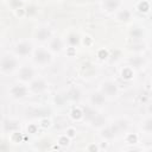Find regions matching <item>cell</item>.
<instances>
[{"label":"cell","mask_w":152,"mask_h":152,"mask_svg":"<svg viewBox=\"0 0 152 152\" xmlns=\"http://www.w3.org/2000/svg\"><path fill=\"white\" fill-rule=\"evenodd\" d=\"M83 113H84V115H86V118H87L88 120H93V119H95V118H96V114H95V112H94L93 109L88 108V107L83 109Z\"/></svg>","instance_id":"7c38bea8"},{"label":"cell","mask_w":152,"mask_h":152,"mask_svg":"<svg viewBox=\"0 0 152 152\" xmlns=\"http://www.w3.org/2000/svg\"><path fill=\"white\" fill-rule=\"evenodd\" d=\"M131 34H132L134 38H140V37L142 36V31H141V28L134 27V28L131 31Z\"/></svg>","instance_id":"e0dca14e"},{"label":"cell","mask_w":152,"mask_h":152,"mask_svg":"<svg viewBox=\"0 0 152 152\" xmlns=\"http://www.w3.org/2000/svg\"><path fill=\"white\" fill-rule=\"evenodd\" d=\"M48 113H49L48 110H36V115H39V116L40 115H46Z\"/></svg>","instance_id":"83f0119b"},{"label":"cell","mask_w":152,"mask_h":152,"mask_svg":"<svg viewBox=\"0 0 152 152\" xmlns=\"http://www.w3.org/2000/svg\"><path fill=\"white\" fill-rule=\"evenodd\" d=\"M30 131H31V132H34V131H36V128H34L33 126H31V127H30Z\"/></svg>","instance_id":"1f68e13d"},{"label":"cell","mask_w":152,"mask_h":152,"mask_svg":"<svg viewBox=\"0 0 152 152\" xmlns=\"http://www.w3.org/2000/svg\"><path fill=\"white\" fill-rule=\"evenodd\" d=\"M119 0H104V7L106 10L108 11H113V10H116L118 6H119Z\"/></svg>","instance_id":"ba28073f"},{"label":"cell","mask_w":152,"mask_h":152,"mask_svg":"<svg viewBox=\"0 0 152 152\" xmlns=\"http://www.w3.org/2000/svg\"><path fill=\"white\" fill-rule=\"evenodd\" d=\"M31 87H32V89H33L34 91H42V90L45 89L46 86H45V82H44V81L39 80V81H34Z\"/></svg>","instance_id":"9c48e42d"},{"label":"cell","mask_w":152,"mask_h":152,"mask_svg":"<svg viewBox=\"0 0 152 152\" xmlns=\"http://www.w3.org/2000/svg\"><path fill=\"white\" fill-rule=\"evenodd\" d=\"M1 69L5 70V71H11L13 70L15 66H17V61L12 57V56H5L2 59H1Z\"/></svg>","instance_id":"6da1fadb"},{"label":"cell","mask_w":152,"mask_h":152,"mask_svg":"<svg viewBox=\"0 0 152 152\" xmlns=\"http://www.w3.org/2000/svg\"><path fill=\"white\" fill-rule=\"evenodd\" d=\"M89 150H90V151H96V150H97V147H96L95 145H91V146L89 147Z\"/></svg>","instance_id":"f1b7e54d"},{"label":"cell","mask_w":152,"mask_h":152,"mask_svg":"<svg viewBox=\"0 0 152 152\" xmlns=\"http://www.w3.org/2000/svg\"><path fill=\"white\" fill-rule=\"evenodd\" d=\"M91 101H93V103H95V104H102V103L104 102V96H103L102 94H100V93L93 94Z\"/></svg>","instance_id":"30bf717a"},{"label":"cell","mask_w":152,"mask_h":152,"mask_svg":"<svg viewBox=\"0 0 152 152\" xmlns=\"http://www.w3.org/2000/svg\"><path fill=\"white\" fill-rule=\"evenodd\" d=\"M15 51H17V53H19V55L25 56V55L30 53V51H31V45H30L28 43H20V44L17 45Z\"/></svg>","instance_id":"3957f363"},{"label":"cell","mask_w":152,"mask_h":152,"mask_svg":"<svg viewBox=\"0 0 152 152\" xmlns=\"http://www.w3.org/2000/svg\"><path fill=\"white\" fill-rule=\"evenodd\" d=\"M5 128H6L7 131L17 129V128H18V124H15V122H6V124H5Z\"/></svg>","instance_id":"ac0fdd59"},{"label":"cell","mask_w":152,"mask_h":152,"mask_svg":"<svg viewBox=\"0 0 152 152\" xmlns=\"http://www.w3.org/2000/svg\"><path fill=\"white\" fill-rule=\"evenodd\" d=\"M128 142H131V144L137 142V135H129L128 137Z\"/></svg>","instance_id":"d4e9b609"},{"label":"cell","mask_w":152,"mask_h":152,"mask_svg":"<svg viewBox=\"0 0 152 152\" xmlns=\"http://www.w3.org/2000/svg\"><path fill=\"white\" fill-rule=\"evenodd\" d=\"M145 128H146L148 132L152 131V124H151V120H147V122H146V125H145Z\"/></svg>","instance_id":"cb8c5ba5"},{"label":"cell","mask_w":152,"mask_h":152,"mask_svg":"<svg viewBox=\"0 0 152 152\" xmlns=\"http://www.w3.org/2000/svg\"><path fill=\"white\" fill-rule=\"evenodd\" d=\"M50 48H51L53 51H59V50L62 49V42H61V39H58V38H55V39L51 42V44H50Z\"/></svg>","instance_id":"8fae6325"},{"label":"cell","mask_w":152,"mask_h":152,"mask_svg":"<svg viewBox=\"0 0 152 152\" xmlns=\"http://www.w3.org/2000/svg\"><path fill=\"white\" fill-rule=\"evenodd\" d=\"M14 139H15V140H18V141H19V140H20V134H19V133H17V134H15V135H14Z\"/></svg>","instance_id":"f546056e"},{"label":"cell","mask_w":152,"mask_h":152,"mask_svg":"<svg viewBox=\"0 0 152 152\" xmlns=\"http://www.w3.org/2000/svg\"><path fill=\"white\" fill-rule=\"evenodd\" d=\"M32 76H33V70L31 69V68H23L21 70H20V78L21 80H24V81H28V80H31L32 78Z\"/></svg>","instance_id":"8992f818"},{"label":"cell","mask_w":152,"mask_h":152,"mask_svg":"<svg viewBox=\"0 0 152 152\" xmlns=\"http://www.w3.org/2000/svg\"><path fill=\"white\" fill-rule=\"evenodd\" d=\"M68 133H69V135H74V131H72V129H69Z\"/></svg>","instance_id":"4dcf8cb0"},{"label":"cell","mask_w":152,"mask_h":152,"mask_svg":"<svg viewBox=\"0 0 152 152\" xmlns=\"http://www.w3.org/2000/svg\"><path fill=\"white\" fill-rule=\"evenodd\" d=\"M129 17H131V13H129L127 10H124V11H121V12L119 13V19H120V20H128Z\"/></svg>","instance_id":"2e32d148"},{"label":"cell","mask_w":152,"mask_h":152,"mask_svg":"<svg viewBox=\"0 0 152 152\" xmlns=\"http://www.w3.org/2000/svg\"><path fill=\"white\" fill-rule=\"evenodd\" d=\"M68 141H69V140H68V138H66V137H63V138H61V139H59V144H61V145H66V144H68Z\"/></svg>","instance_id":"484cf974"},{"label":"cell","mask_w":152,"mask_h":152,"mask_svg":"<svg viewBox=\"0 0 152 152\" xmlns=\"http://www.w3.org/2000/svg\"><path fill=\"white\" fill-rule=\"evenodd\" d=\"M68 97L71 99V100H78V99H80V91H78L77 89L74 88V89H71V90L69 91Z\"/></svg>","instance_id":"9a60e30c"},{"label":"cell","mask_w":152,"mask_h":152,"mask_svg":"<svg viewBox=\"0 0 152 152\" xmlns=\"http://www.w3.org/2000/svg\"><path fill=\"white\" fill-rule=\"evenodd\" d=\"M49 37H50V31H49L48 28L42 27V28L38 30V32H37V38H38L39 40H46Z\"/></svg>","instance_id":"52a82bcc"},{"label":"cell","mask_w":152,"mask_h":152,"mask_svg":"<svg viewBox=\"0 0 152 152\" xmlns=\"http://www.w3.org/2000/svg\"><path fill=\"white\" fill-rule=\"evenodd\" d=\"M118 132V128L116 127H110V128H108V129H106V131H103V135L104 137H107V138H112V137H114L115 135V133Z\"/></svg>","instance_id":"4fadbf2b"},{"label":"cell","mask_w":152,"mask_h":152,"mask_svg":"<svg viewBox=\"0 0 152 152\" xmlns=\"http://www.w3.org/2000/svg\"><path fill=\"white\" fill-rule=\"evenodd\" d=\"M11 94L14 96V97H24L26 95V88L23 87V86H14L12 89H11Z\"/></svg>","instance_id":"277c9868"},{"label":"cell","mask_w":152,"mask_h":152,"mask_svg":"<svg viewBox=\"0 0 152 152\" xmlns=\"http://www.w3.org/2000/svg\"><path fill=\"white\" fill-rule=\"evenodd\" d=\"M132 76H133V71H132L131 69H128V68L124 69V71H122V77H125V78H131Z\"/></svg>","instance_id":"ffe728a7"},{"label":"cell","mask_w":152,"mask_h":152,"mask_svg":"<svg viewBox=\"0 0 152 152\" xmlns=\"http://www.w3.org/2000/svg\"><path fill=\"white\" fill-rule=\"evenodd\" d=\"M8 150V146L5 144V142H0V151H7Z\"/></svg>","instance_id":"4316f807"},{"label":"cell","mask_w":152,"mask_h":152,"mask_svg":"<svg viewBox=\"0 0 152 152\" xmlns=\"http://www.w3.org/2000/svg\"><path fill=\"white\" fill-rule=\"evenodd\" d=\"M81 115H82V112H81L80 109H74V110H72V116H74V118L78 119Z\"/></svg>","instance_id":"44dd1931"},{"label":"cell","mask_w":152,"mask_h":152,"mask_svg":"<svg viewBox=\"0 0 152 152\" xmlns=\"http://www.w3.org/2000/svg\"><path fill=\"white\" fill-rule=\"evenodd\" d=\"M108 56V52L106 51V50H101L100 52H99V57L101 58V59H103V58H106Z\"/></svg>","instance_id":"7402d4cb"},{"label":"cell","mask_w":152,"mask_h":152,"mask_svg":"<svg viewBox=\"0 0 152 152\" xmlns=\"http://www.w3.org/2000/svg\"><path fill=\"white\" fill-rule=\"evenodd\" d=\"M36 61L40 64H45L51 59V55L45 50H37L36 52Z\"/></svg>","instance_id":"7a4b0ae2"},{"label":"cell","mask_w":152,"mask_h":152,"mask_svg":"<svg viewBox=\"0 0 152 152\" xmlns=\"http://www.w3.org/2000/svg\"><path fill=\"white\" fill-rule=\"evenodd\" d=\"M43 125H44V126H48V125H49V121H46V120H45V121L43 122Z\"/></svg>","instance_id":"d6a6232c"},{"label":"cell","mask_w":152,"mask_h":152,"mask_svg":"<svg viewBox=\"0 0 152 152\" xmlns=\"http://www.w3.org/2000/svg\"><path fill=\"white\" fill-rule=\"evenodd\" d=\"M26 13H27L28 15H31V14H34V13H36V7H34V6H31V7H28V8H27V11H26Z\"/></svg>","instance_id":"603a6c76"},{"label":"cell","mask_w":152,"mask_h":152,"mask_svg":"<svg viewBox=\"0 0 152 152\" xmlns=\"http://www.w3.org/2000/svg\"><path fill=\"white\" fill-rule=\"evenodd\" d=\"M148 8H150L148 2L142 1V2H140V4H139V11H141V12H147V11H148Z\"/></svg>","instance_id":"d6986e66"},{"label":"cell","mask_w":152,"mask_h":152,"mask_svg":"<svg viewBox=\"0 0 152 152\" xmlns=\"http://www.w3.org/2000/svg\"><path fill=\"white\" fill-rule=\"evenodd\" d=\"M68 42H69V44H70V45H77V44H78V42H80L78 36H77V34H75V33H71V34L68 37Z\"/></svg>","instance_id":"5bb4252c"},{"label":"cell","mask_w":152,"mask_h":152,"mask_svg":"<svg viewBox=\"0 0 152 152\" xmlns=\"http://www.w3.org/2000/svg\"><path fill=\"white\" fill-rule=\"evenodd\" d=\"M103 91L107 95H115L116 94V86L113 82H106L103 84Z\"/></svg>","instance_id":"5b68a950"}]
</instances>
